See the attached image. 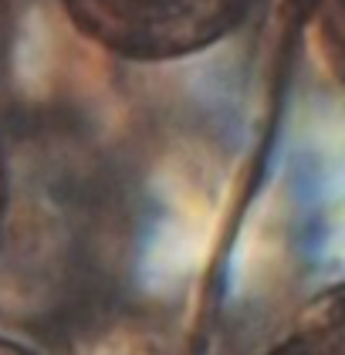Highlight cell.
<instances>
[{
	"instance_id": "277c9868",
	"label": "cell",
	"mask_w": 345,
	"mask_h": 355,
	"mask_svg": "<svg viewBox=\"0 0 345 355\" xmlns=\"http://www.w3.org/2000/svg\"><path fill=\"white\" fill-rule=\"evenodd\" d=\"M0 355H41V352H34L24 342H14V338H3L0 335Z\"/></svg>"
},
{
	"instance_id": "5b68a950",
	"label": "cell",
	"mask_w": 345,
	"mask_h": 355,
	"mask_svg": "<svg viewBox=\"0 0 345 355\" xmlns=\"http://www.w3.org/2000/svg\"><path fill=\"white\" fill-rule=\"evenodd\" d=\"M10 14H14V0H0V41L10 28Z\"/></svg>"
},
{
	"instance_id": "7a4b0ae2",
	"label": "cell",
	"mask_w": 345,
	"mask_h": 355,
	"mask_svg": "<svg viewBox=\"0 0 345 355\" xmlns=\"http://www.w3.org/2000/svg\"><path fill=\"white\" fill-rule=\"evenodd\" d=\"M267 355H345L342 288H328L305 304L292 331Z\"/></svg>"
},
{
	"instance_id": "3957f363",
	"label": "cell",
	"mask_w": 345,
	"mask_h": 355,
	"mask_svg": "<svg viewBox=\"0 0 345 355\" xmlns=\"http://www.w3.org/2000/svg\"><path fill=\"white\" fill-rule=\"evenodd\" d=\"M7 207H10V163H7V153H3V142H0V230H3V220H7Z\"/></svg>"
},
{
	"instance_id": "6da1fadb",
	"label": "cell",
	"mask_w": 345,
	"mask_h": 355,
	"mask_svg": "<svg viewBox=\"0 0 345 355\" xmlns=\"http://www.w3.org/2000/svg\"><path fill=\"white\" fill-rule=\"evenodd\" d=\"M261 0H61L68 21L126 61L207 51L247 24Z\"/></svg>"
}]
</instances>
